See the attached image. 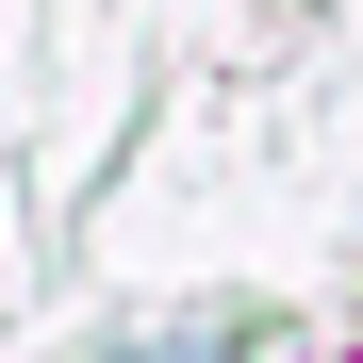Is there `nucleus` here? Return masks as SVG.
<instances>
[{"instance_id": "f257e3e1", "label": "nucleus", "mask_w": 363, "mask_h": 363, "mask_svg": "<svg viewBox=\"0 0 363 363\" xmlns=\"http://www.w3.org/2000/svg\"><path fill=\"white\" fill-rule=\"evenodd\" d=\"M133 363H215V330H149V347H133Z\"/></svg>"}]
</instances>
